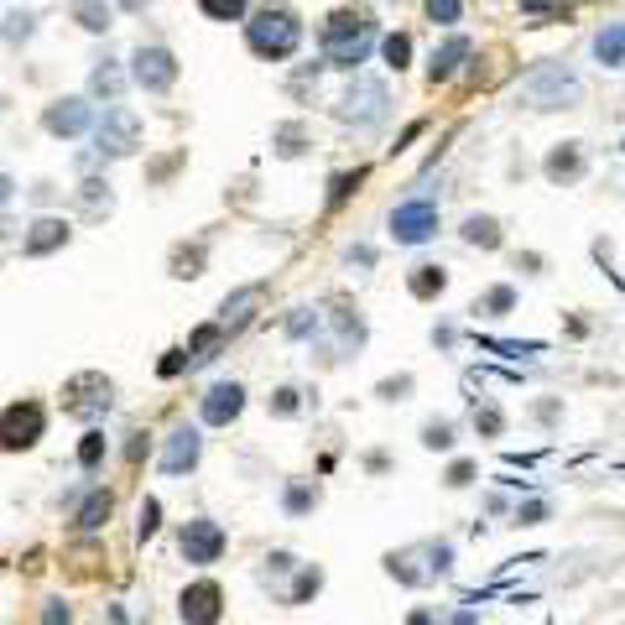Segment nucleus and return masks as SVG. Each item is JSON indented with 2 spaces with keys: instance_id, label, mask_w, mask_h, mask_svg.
Masks as SVG:
<instances>
[{
  "instance_id": "20e7f679",
  "label": "nucleus",
  "mask_w": 625,
  "mask_h": 625,
  "mask_svg": "<svg viewBox=\"0 0 625 625\" xmlns=\"http://www.w3.org/2000/svg\"><path fill=\"white\" fill-rule=\"evenodd\" d=\"M386 116H391L386 78L354 74V84L344 89V99H339V120H350L354 131H375V125H386Z\"/></svg>"
},
{
  "instance_id": "412c9836",
  "label": "nucleus",
  "mask_w": 625,
  "mask_h": 625,
  "mask_svg": "<svg viewBox=\"0 0 625 625\" xmlns=\"http://www.w3.org/2000/svg\"><path fill=\"white\" fill-rule=\"evenodd\" d=\"M198 17L204 21H219V26H230V21H245L255 11V0H194Z\"/></svg>"
},
{
  "instance_id": "0eeeda50",
  "label": "nucleus",
  "mask_w": 625,
  "mask_h": 625,
  "mask_svg": "<svg viewBox=\"0 0 625 625\" xmlns=\"http://www.w3.org/2000/svg\"><path fill=\"white\" fill-rule=\"evenodd\" d=\"M386 230L396 245H428L432 234H438V204L432 198H407V204H396L386 219Z\"/></svg>"
},
{
  "instance_id": "09e8293b",
  "label": "nucleus",
  "mask_w": 625,
  "mask_h": 625,
  "mask_svg": "<svg viewBox=\"0 0 625 625\" xmlns=\"http://www.w3.org/2000/svg\"><path fill=\"white\" fill-rule=\"evenodd\" d=\"M381 6H407V0H381Z\"/></svg>"
},
{
  "instance_id": "72a5a7b5",
  "label": "nucleus",
  "mask_w": 625,
  "mask_h": 625,
  "mask_svg": "<svg viewBox=\"0 0 625 625\" xmlns=\"http://www.w3.org/2000/svg\"><path fill=\"white\" fill-rule=\"evenodd\" d=\"M423 443H428V449H449L453 428H449V423H428V428H423Z\"/></svg>"
},
{
  "instance_id": "8fccbe9b",
  "label": "nucleus",
  "mask_w": 625,
  "mask_h": 625,
  "mask_svg": "<svg viewBox=\"0 0 625 625\" xmlns=\"http://www.w3.org/2000/svg\"><path fill=\"white\" fill-rule=\"evenodd\" d=\"M0 116H6V99H0Z\"/></svg>"
},
{
  "instance_id": "dca6fc26",
  "label": "nucleus",
  "mask_w": 625,
  "mask_h": 625,
  "mask_svg": "<svg viewBox=\"0 0 625 625\" xmlns=\"http://www.w3.org/2000/svg\"><path fill=\"white\" fill-rule=\"evenodd\" d=\"M198 453H204V438H198V428H173L167 449H162V469H167V474H183V469L198 464Z\"/></svg>"
},
{
  "instance_id": "5701e85b",
  "label": "nucleus",
  "mask_w": 625,
  "mask_h": 625,
  "mask_svg": "<svg viewBox=\"0 0 625 625\" xmlns=\"http://www.w3.org/2000/svg\"><path fill=\"white\" fill-rule=\"evenodd\" d=\"M459 234H464L469 245H480V251H501V224H495L490 215H469Z\"/></svg>"
},
{
  "instance_id": "f257e3e1",
  "label": "nucleus",
  "mask_w": 625,
  "mask_h": 625,
  "mask_svg": "<svg viewBox=\"0 0 625 625\" xmlns=\"http://www.w3.org/2000/svg\"><path fill=\"white\" fill-rule=\"evenodd\" d=\"M381 47V21L371 6H333L324 26H318V53L324 68H344L360 74V63H371V53Z\"/></svg>"
},
{
  "instance_id": "2f4dec72",
  "label": "nucleus",
  "mask_w": 625,
  "mask_h": 625,
  "mask_svg": "<svg viewBox=\"0 0 625 625\" xmlns=\"http://www.w3.org/2000/svg\"><path fill=\"white\" fill-rule=\"evenodd\" d=\"M312 329H318V312H308V308H297L293 318H287V333H293V339H308Z\"/></svg>"
},
{
  "instance_id": "aec40b11",
  "label": "nucleus",
  "mask_w": 625,
  "mask_h": 625,
  "mask_svg": "<svg viewBox=\"0 0 625 625\" xmlns=\"http://www.w3.org/2000/svg\"><path fill=\"white\" fill-rule=\"evenodd\" d=\"M68 17H74L89 37H105V32L116 26V0H74V6H68Z\"/></svg>"
},
{
  "instance_id": "4c0bfd02",
  "label": "nucleus",
  "mask_w": 625,
  "mask_h": 625,
  "mask_svg": "<svg viewBox=\"0 0 625 625\" xmlns=\"http://www.w3.org/2000/svg\"><path fill=\"white\" fill-rule=\"evenodd\" d=\"M276 141H282V146H276L282 156H297V152H303V146H297V141H303V131H297V125H287V131H282Z\"/></svg>"
},
{
  "instance_id": "473e14b6",
  "label": "nucleus",
  "mask_w": 625,
  "mask_h": 625,
  "mask_svg": "<svg viewBox=\"0 0 625 625\" xmlns=\"http://www.w3.org/2000/svg\"><path fill=\"white\" fill-rule=\"evenodd\" d=\"M99 453H105V432H89V438H84V449H78V464L95 469V464H99Z\"/></svg>"
},
{
  "instance_id": "e433bc0d",
  "label": "nucleus",
  "mask_w": 625,
  "mask_h": 625,
  "mask_svg": "<svg viewBox=\"0 0 625 625\" xmlns=\"http://www.w3.org/2000/svg\"><path fill=\"white\" fill-rule=\"evenodd\" d=\"M156 522H162V506H156V501H146V506H141V537H152Z\"/></svg>"
},
{
  "instance_id": "9d476101",
  "label": "nucleus",
  "mask_w": 625,
  "mask_h": 625,
  "mask_svg": "<svg viewBox=\"0 0 625 625\" xmlns=\"http://www.w3.org/2000/svg\"><path fill=\"white\" fill-rule=\"evenodd\" d=\"M63 412H74V417H84V423L105 417V412H110V381H105L99 371L74 375V381L63 386Z\"/></svg>"
},
{
  "instance_id": "393cba45",
  "label": "nucleus",
  "mask_w": 625,
  "mask_h": 625,
  "mask_svg": "<svg viewBox=\"0 0 625 625\" xmlns=\"http://www.w3.org/2000/svg\"><path fill=\"white\" fill-rule=\"evenodd\" d=\"M412 297H423V303H428V297H438L443 293V287H449V272H443V266H412Z\"/></svg>"
},
{
  "instance_id": "c85d7f7f",
  "label": "nucleus",
  "mask_w": 625,
  "mask_h": 625,
  "mask_svg": "<svg viewBox=\"0 0 625 625\" xmlns=\"http://www.w3.org/2000/svg\"><path fill=\"white\" fill-rule=\"evenodd\" d=\"M360 183H365V167H354V173H339V177H333V194H329V204H344V198H350L354 188H360Z\"/></svg>"
},
{
  "instance_id": "a211bd4d",
  "label": "nucleus",
  "mask_w": 625,
  "mask_h": 625,
  "mask_svg": "<svg viewBox=\"0 0 625 625\" xmlns=\"http://www.w3.org/2000/svg\"><path fill=\"white\" fill-rule=\"evenodd\" d=\"M542 173L552 177V183H579L584 177V146L579 141H563V146H552L542 162Z\"/></svg>"
},
{
  "instance_id": "39448f33",
  "label": "nucleus",
  "mask_w": 625,
  "mask_h": 625,
  "mask_svg": "<svg viewBox=\"0 0 625 625\" xmlns=\"http://www.w3.org/2000/svg\"><path fill=\"white\" fill-rule=\"evenodd\" d=\"M125 74H131V84H136L141 95H173L183 63H177L173 47H162V42H141L136 53H131V63H125Z\"/></svg>"
},
{
  "instance_id": "58836bf2",
  "label": "nucleus",
  "mask_w": 625,
  "mask_h": 625,
  "mask_svg": "<svg viewBox=\"0 0 625 625\" xmlns=\"http://www.w3.org/2000/svg\"><path fill=\"white\" fill-rule=\"evenodd\" d=\"M272 412H276V417H293V412H297V391H276Z\"/></svg>"
},
{
  "instance_id": "7c9ffc66",
  "label": "nucleus",
  "mask_w": 625,
  "mask_h": 625,
  "mask_svg": "<svg viewBox=\"0 0 625 625\" xmlns=\"http://www.w3.org/2000/svg\"><path fill=\"white\" fill-rule=\"evenodd\" d=\"M480 308H485V312H495V318H501V312H511V308H516V293H511V287H490V293H485V303H480Z\"/></svg>"
},
{
  "instance_id": "37998d69",
  "label": "nucleus",
  "mask_w": 625,
  "mask_h": 625,
  "mask_svg": "<svg viewBox=\"0 0 625 625\" xmlns=\"http://www.w3.org/2000/svg\"><path fill=\"white\" fill-rule=\"evenodd\" d=\"M474 480V464H453L449 469V485H469Z\"/></svg>"
},
{
  "instance_id": "b1692460",
  "label": "nucleus",
  "mask_w": 625,
  "mask_h": 625,
  "mask_svg": "<svg viewBox=\"0 0 625 625\" xmlns=\"http://www.w3.org/2000/svg\"><path fill=\"white\" fill-rule=\"evenodd\" d=\"M381 58L391 74H407L412 68V37L407 32H381Z\"/></svg>"
},
{
  "instance_id": "f8f14e48",
  "label": "nucleus",
  "mask_w": 625,
  "mask_h": 625,
  "mask_svg": "<svg viewBox=\"0 0 625 625\" xmlns=\"http://www.w3.org/2000/svg\"><path fill=\"white\" fill-rule=\"evenodd\" d=\"M224 594H219L215 579H198V584L183 589V625H215L224 615Z\"/></svg>"
},
{
  "instance_id": "cd10ccee",
  "label": "nucleus",
  "mask_w": 625,
  "mask_h": 625,
  "mask_svg": "<svg viewBox=\"0 0 625 625\" xmlns=\"http://www.w3.org/2000/svg\"><path fill=\"white\" fill-rule=\"evenodd\" d=\"M0 37L11 42V47L32 42V37H37V17H32V11H11V17H6V26H0Z\"/></svg>"
},
{
  "instance_id": "c756f323",
  "label": "nucleus",
  "mask_w": 625,
  "mask_h": 625,
  "mask_svg": "<svg viewBox=\"0 0 625 625\" xmlns=\"http://www.w3.org/2000/svg\"><path fill=\"white\" fill-rule=\"evenodd\" d=\"M522 11H527L531 21H552V17H563V0H516Z\"/></svg>"
},
{
  "instance_id": "f3484780",
  "label": "nucleus",
  "mask_w": 625,
  "mask_h": 625,
  "mask_svg": "<svg viewBox=\"0 0 625 625\" xmlns=\"http://www.w3.org/2000/svg\"><path fill=\"white\" fill-rule=\"evenodd\" d=\"M125 68H120V58H95V68H89V99H105V105H120V95H125Z\"/></svg>"
},
{
  "instance_id": "a878e982",
  "label": "nucleus",
  "mask_w": 625,
  "mask_h": 625,
  "mask_svg": "<svg viewBox=\"0 0 625 625\" xmlns=\"http://www.w3.org/2000/svg\"><path fill=\"white\" fill-rule=\"evenodd\" d=\"M110 522V490H95L84 506H78V531H99Z\"/></svg>"
},
{
  "instance_id": "c9c22d12",
  "label": "nucleus",
  "mask_w": 625,
  "mask_h": 625,
  "mask_svg": "<svg viewBox=\"0 0 625 625\" xmlns=\"http://www.w3.org/2000/svg\"><path fill=\"white\" fill-rule=\"evenodd\" d=\"M308 506H318V490H308V485L287 490V511H308Z\"/></svg>"
},
{
  "instance_id": "de8ad7c7",
  "label": "nucleus",
  "mask_w": 625,
  "mask_h": 625,
  "mask_svg": "<svg viewBox=\"0 0 625 625\" xmlns=\"http://www.w3.org/2000/svg\"><path fill=\"white\" fill-rule=\"evenodd\" d=\"M407 625H432V615H428V610H417V615H412Z\"/></svg>"
},
{
  "instance_id": "a19ab883",
  "label": "nucleus",
  "mask_w": 625,
  "mask_h": 625,
  "mask_svg": "<svg viewBox=\"0 0 625 625\" xmlns=\"http://www.w3.org/2000/svg\"><path fill=\"white\" fill-rule=\"evenodd\" d=\"M11 198H17V177H11V173H0V209H6Z\"/></svg>"
},
{
  "instance_id": "79ce46f5",
  "label": "nucleus",
  "mask_w": 625,
  "mask_h": 625,
  "mask_svg": "<svg viewBox=\"0 0 625 625\" xmlns=\"http://www.w3.org/2000/svg\"><path fill=\"white\" fill-rule=\"evenodd\" d=\"M516 516H522V522H527V527H531V522H542V516H547V506H542V501H531V506H522V511H516Z\"/></svg>"
},
{
  "instance_id": "2eb2a0df",
  "label": "nucleus",
  "mask_w": 625,
  "mask_h": 625,
  "mask_svg": "<svg viewBox=\"0 0 625 625\" xmlns=\"http://www.w3.org/2000/svg\"><path fill=\"white\" fill-rule=\"evenodd\" d=\"M68 219H53V215H42L32 230H26V240H21V251L26 255H53V251H63L68 245Z\"/></svg>"
},
{
  "instance_id": "bb28decb",
  "label": "nucleus",
  "mask_w": 625,
  "mask_h": 625,
  "mask_svg": "<svg viewBox=\"0 0 625 625\" xmlns=\"http://www.w3.org/2000/svg\"><path fill=\"white\" fill-rule=\"evenodd\" d=\"M423 17H428L432 26H443V32H453V26L464 21V0H423Z\"/></svg>"
},
{
  "instance_id": "4be33fe9",
  "label": "nucleus",
  "mask_w": 625,
  "mask_h": 625,
  "mask_svg": "<svg viewBox=\"0 0 625 625\" xmlns=\"http://www.w3.org/2000/svg\"><path fill=\"white\" fill-rule=\"evenodd\" d=\"M219 344H224V324H204V329L188 339V365H209Z\"/></svg>"
},
{
  "instance_id": "423d86ee",
  "label": "nucleus",
  "mask_w": 625,
  "mask_h": 625,
  "mask_svg": "<svg viewBox=\"0 0 625 625\" xmlns=\"http://www.w3.org/2000/svg\"><path fill=\"white\" fill-rule=\"evenodd\" d=\"M136 146H141V116L125 110V105H110L95 120V156L99 162H116V156H131Z\"/></svg>"
},
{
  "instance_id": "6ab92c4d",
  "label": "nucleus",
  "mask_w": 625,
  "mask_h": 625,
  "mask_svg": "<svg viewBox=\"0 0 625 625\" xmlns=\"http://www.w3.org/2000/svg\"><path fill=\"white\" fill-rule=\"evenodd\" d=\"M589 53H594L600 68H625V21H605L589 42Z\"/></svg>"
},
{
  "instance_id": "49530a36",
  "label": "nucleus",
  "mask_w": 625,
  "mask_h": 625,
  "mask_svg": "<svg viewBox=\"0 0 625 625\" xmlns=\"http://www.w3.org/2000/svg\"><path fill=\"white\" fill-rule=\"evenodd\" d=\"M42 625H68V610H63V605H47V615H42Z\"/></svg>"
},
{
  "instance_id": "f704fd0d",
  "label": "nucleus",
  "mask_w": 625,
  "mask_h": 625,
  "mask_svg": "<svg viewBox=\"0 0 625 625\" xmlns=\"http://www.w3.org/2000/svg\"><path fill=\"white\" fill-rule=\"evenodd\" d=\"M318 584H324V573H318V568H308V573L297 579V589H293V605H303L308 594H318Z\"/></svg>"
},
{
  "instance_id": "f03ea898",
  "label": "nucleus",
  "mask_w": 625,
  "mask_h": 625,
  "mask_svg": "<svg viewBox=\"0 0 625 625\" xmlns=\"http://www.w3.org/2000/svg\"><path fill=\"white\" fill-rule=\"evenodd\" d=\"M240 26H245V47H251V58H261V63H293L297 53H303V37H308L303 17H297L293 6H282V0L255 6Z\"/></svg>"
},
{
  "instance_id": "c03bdc74",
  "label": "nucleus",
  "mask_w": 625,
  "mask_h": 625,
  "mask_svg": "<svg viewBox=\"0 0 625 625\" xmlns=\"http://www.w3.org/2000/svg\"><path fill=\"white\" fill-rule=\"evenodd\" d=\"M474 428H485V432H501V412H480V417H474Z\"/></svg>"
},
{
  "instance_id": "6e6552de",
  "label": "nucleus",
  "mask_w": 625,
  "mask_h": 625,
  "mask_svg": "<svg viewBox=\"0 0 625 625\" xmlns=\"http://www.w3.org/2000/svg\"><path fill=\"white\" fill-rule=\"evenodd\" d=\"M42 131H47V136H58V141L89 136V131H95V105H89V95L53 99V105L42 110Z\"/></svg>"
},
{
  "instance_id": "ea45409f",
  "label": "nucleus",
  "mask_w": 625,
  "mask_h": 625,
  "mask_svg": "<svg viewBox=\"0 0 625 625\" xmlns=\"http://www.w3.org/2000/svg\"><path fill=\"white\" fill-rule=\"evenodd\" d=\"M183 365H188V350H173L167 360H162V375H177Z\"/></svg>"
},
{
  "instance_id": "9b49d317",
  "label": "nucleus",
  "mask_w": 625,
  "mask_h": 625,
  "mask_svg": "<svg viewBox=\"0 0 625 625\" xmlns=\"http://www.w3.org/2000/svg\"><path fill=\"white\" fill-rule=\"evenodd\" d=\"M469 58H474V42H469L464 32L453 26L449 37H443V42H438V47L428 53V78H432V84H449V78L464 74Z\"/></svg>"
},
{
  "instance_id": "1a4fd4ad",
  "label": "nucleus",
  "mask_w": 625,
  "mask_h": 625,
  "mask_svg": "<svg viewBox=\"0 0 625 625\" xmlns=\"http://www.w3.org/2000/svg\"><path fill=\"white\" fill-rule=\"evenodd\" d=\"M42 428H47V412H42L37 402H17V407L0 412V449L6 453L32 449L42 438Z\"/></svg>"
},
{
  "instance_id": "ddd939ff",
  "label": "nucleus",
  "mask_w": 625,
  "mask_h": 625,
  "mask_svg": "<svg viewBox=\"0 0 625 625\" xmlns=\"http://www.w3.org/2000/svg\"><path fill=\"white\" fill-rule=\"evenodd\" d=\"M219 552H224V531H219V522L198 516V522L183 527V558H188V563H215Z\"/></svg>"
},
{
  "instance_id": "4468645a",
  "label": "nucleus",
  "mask_w": 625,
  "mask_h": 625,
  "mask_svg": "<svg viewBox=\"0 0 625 625\" xmlns=\"http://www.w3.org/2000/svg\"><path fill=\"white\" fill-rule=\"evenodd\" d=\"M198 412H204L209 428H224V423H234V417L245 412V391L234 386V381H224V386H215L209 396H204V407Z\"/></svg>"
},
{
  "instance_id": "7ed1b4c3",
  "label": "nucleus",
  "mask_w": 625,
  "mask_h": 625,
  "mask_svg": "<svg viewBox=\"0 0 625 625\" xmlns=\"http://www.w3.org/2000/svg\"><path fill=\"white\" fill-rule=\"evenodd\" d=\"M522 99L531 110H573L584 99V78L573 74L568 63H537L527 78H522Z\"/></svg>"
},
{
  "instance_id": "a18cd8bd",
  "label": "nucleus",
  "mask_w": 625,
  "mask_h": 625,
  "mask_svg": "<svg viewBox=\"0 0 625 625\" xmlns=\"http://www.w3.org/2000/svg\"><path fill=\"white\" fill-rule=\"evenodd\" d=\"M146 6H152V0H116V11H125V17H141Z\"/></svg>"
}]
</instances>
